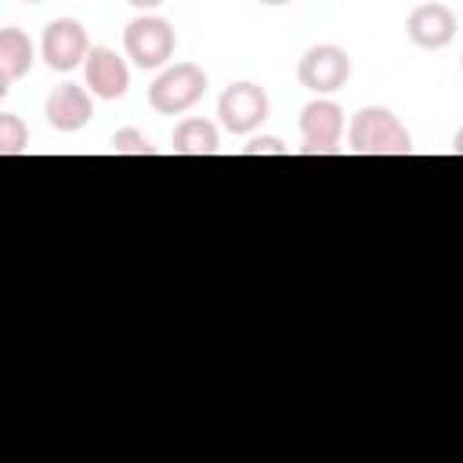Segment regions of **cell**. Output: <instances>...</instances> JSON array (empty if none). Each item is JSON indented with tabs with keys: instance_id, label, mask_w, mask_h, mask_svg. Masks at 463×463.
Here are the masks:
<instances>
[{
	"instance_id": "52a82bcc",
	"label": "cell",
	"mask_w": 463,
	"mask_h": 463,
	"mask_svg": "<svg viewBox=\"0 0 463 463\" xmlns=\"http://www.w3.org/2000/svg\"><path fill=\"white\" fill-rule=\"evenodd\" d=\"M344 109L340 101L333 98H311L304 109H300V141H304V152L311 156H329L340 148V137H344Z\"/></svg>"
},
{
	"instance_id": "277c9868",
	"label": "cell",
	"mask_w": 463,
	"mask_h": 463,
	"mask_svg": "<svg viewBox=\"0 0 463 463\" xmlns=\"http://www.w3.org/2000/svg\"><path fill=\"white\" fill-rule=\"evenodd\" d=\"M354 65L340 43H311L297 61V83L315 98H329L347 87Z\"/></svg>"
},
{
	"instance_id": "7a4b0ae2",
	"label": "cell",
	"mask_w": 463,
	"mask_h": 463,
	"mask_svg": "<svg viewBox=\"0 0 463 463\" xmlns=\"http://www.w3.org/2000/svg\"><path fill=\"white\" fill-rule=\"evenodd\" d=\"M210 80L203 72V65L195 61H174L166 69H159V76L148 87V105L159 116H181L188 112L203 94H206Z\"/></svg>"
},
{
	"instance_id": "ba28073f",
	"label": "cell",
	"mask_w": 463,
	"mask_h": 463,
	"mask_svg": "<svg viewBox=\"0 0 463 463\" xmlns=\"http://www.w3.org/2000/svg\"><path fill=\"white\" fill-rule=\"evenodd\" d=\"M456 33H459V18H456V11H452L449 4H441V0H423V4H416V7L409 11V18H405V36H409L416 47H423V51H441V47H449V43L456 40Z\"/></svg>"
},
{
	"instance_id": "2e32d148",
	"label": "cell",
	"mask_w": 463,
	"mask_h": 463,
	"mask_svg": "<svg viewBox=\"0 0 463 463\" xmlns=\"http://www.w3.org/2000/svg\"><path fill=\"white\" fill-rule=\"evenodd\" d=\"M127 4H130L134 11H141V14H152V11H156L159 4H166V0H127Z\"/></svg>"
},
{
	"instance_id": "5b68a950",
	"label": "cell",
	"mask_w": 463,
	"mask_h": 463,
	"mask_svg": "<svg viewBox=\"0 0 463 463\" xmlns=\"http://www.w3.org/2000/svg\"><path fill=\"white\" fill-rule=\"evenodd\" d=\"M268 90L253 80H239V83H228L217 98V116H221V127L228 134H253L264 119H268Z\"/></svg>"
},
{
	"instance_id": "30bf717a",
	"label": "cell",
	"mask_w": 463,
	"mask_h": 463,
	"mask_svg": "<svg viewBox=\"0 0 463 463\" xmlns=\"http://www.w3.org/2000/svg\"><path fill=\"white\" fill-rule=\"evenodd\" d=\"M43 116H47V123H51L58 134H76V130H83V127L94 119L90 90H83V87L72 83V80L58 83V87L47 94Z\"/></svg>"
},
{
	"instance_id": "ac0fdd59",
	"label": "cell",
	"mask_w": 463,
	"mask_h": 463,
	"mask_svg": "<svg viewBox=\"0 0 463 463\" xmlns=\"http://www.w3.org/2000/svg\"><path fill=\"white\" fill-rule=\"evenodd\" d=\"M257 4H264V7H282V4H293V0H257Z\"/></svg>"
},
{
	"instance_id": "7c38bea8",
	"label": "cell",
	"mask_w": 463,
	"mask_h": 463,
	"mask_svg": "<svg viewBox=\"0 0 463 463\" xmlns=\"http://www.w3.org/2000/svg\"><path fill=\"white\" fill-rule=\"evenodd\" d=\"M217 145H221V130H217V123H210L203 116L181 119L170 134V152L174 156H213Z\"/></svg>"
},
{
	"instance_id": "9c48e42d",
	"label": "cell",
	"mask_w": 463,
	"mask_h": 463,
	"mask_svg": "<svg viewBox=\"0 0 463 463\" xmlns=\"http://www.w3.org/2000/svg\"><path fill=\"white\" fill-rule=\"evenodd\" d=\"M83 80H87V90L94 98L116 101V98H123L130 90V65L112 47L98 43V47H90V54L83 61Z\"/></svg>"
},
{
	"instance_id": "d6986e66",
	"label": "cell",
	"mask_w": 463,
	"mask_h": 463,
	"mask_svg": "<svg viewBox=\"0 0 463 463\" xmlns=\"http://www.w3.org/2000/svg\"><path fill=\"white\" fill-rule=\"evenodd\" d=\"M22 4H43V0H22Z\"/></svg>"
},
{
	"instance_id": "ffe728a7",
	"label": "cell",
	"mask_w": 463,
	"mask_h": 463,
	"mask_svg": "<svg viewBox=\"0 0 463 463\" xmlns=\"http://www.w3.org/2000/svg\"><path fill=\"white\" fill-rule=\"evenodd\" d=\"M459 69H463V54H459Z\"/></svg>"
},
{
	"instance_id": "9a60e30c",
	"label": "cell",
	"mask_w": 463,
	"mask_h": 463,
	"mask_svg": "<svg viewBox=\"0 0 463 463\" xmlns=\"http://www.w3.org/2000/svg\"><path fill=\"white\" fill-rule=\"evenodd\" d=\"M242 156H289V148L279 137L260 134V137H250V145H242Z\"/></svg>"
},
{
	"instance_id": "5bb4252c",
	"label": "cell",
	"mask_w": 463,
	"mask_h": 463,
	"mask_svg": "<svg viewBox=\"0 0 463 463\" xmlns=\"http://www.w3.org/2000/svg\"><path fill=\"white\" fill-rule=\"evenodd\" d=\"M109 148H112V156H152V152H156L152 141H148L137 127H119V130L112 134Z\"/></svg>"
},
{
	"instance_id": "4fadbf2b",
	"label": "cell",
	"mask_w": 463,
	"mask_h": 463,
	"mask_svg": "<svg viewBox=\"0 0 463 463\" xmlns=\"http://www.w3.org/2000/svg\"><path fill=\"white\" fill-rule=\"evenodd\" d=\"M29 148V127L18 112H0V156H22Z\"/></svg>"
},
{
	"instance_id": "e0dca14e",
	"label": "cell",
	"mask_w": 463,
	"mask_h": 463,
	"mask_svg": "<svg viewBox=\"0 0 463 463\" xmlns=\"http://www.w3.org/2000/svg\"><path fill=\"white\" fill-rule=\"evenodd\" d=\"M452 152H456V156H463V127L452 134Z\"/></svg>"
},
{
	"instance_id": "3957f363",
	"label": "cell",
	"mask_w": 463,
	"mask_h": 463,
	"mask_svg": "<svg viewBox=\"0 0 463 463\" xmlns=\"http://www.w3.org/2000/svg\"><path fill=\"white\" fill-rule=\"evenodd\" d=\"M123 51L137 69H166L177 51V33L159 14H137L123 29Z\"/></svg>"
},
{
	"instance_id": "6da1fadb",
	"label": "cell",
	"mask_w": 463,
	"mask_h": 463,
	"mask_svg": "<svg viewBox=\"0 0 463 463\" xmlns=\"http://www.w3.org/2000/svg\"><path fill=\"white\" fill-rule=\"evenodd\" d=\"M347 148L358 156H409L412 134L387 105H362L347 123Z\"/></svg>"
},
{
	"instance_id": "8992f818",
	"label": "cell",
	"mask_w": 463,
	"mask_h": 463,
	"mask_svg": "<svg viewBox=\"0 0 463 463\" xmlns=\"http://www.w3.org/2000/svg\"><path fill=\"white\" fill-rule=\"evenodd\" d=\"M87 54H90V40H87V29L76 18L47 22L43 40H40V58L47 61L51 72H72L87 61Z\"/></svg>"
},
{
	"instance_id": "8fae6325",
	"label": "cell",
	"mask_w": 463,
	"mask_h": 463,
	"mask_svg": "<svg viewBox=\"0 0 463 463\" xmlns=\"http://www.w3.org/2000/svg\"><path fill=\"white\" fill-rule=\"evenodd\" d=\"M33 61H36L33 40L18 25L0 29V94H7V87L14 80H22L33 69Z\"/></svg>"
}]
</instances>
